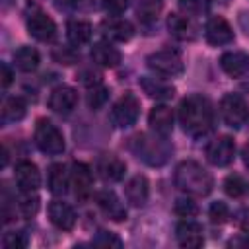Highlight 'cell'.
I'll use <instances>...</instances> for the list:
<instances>
[{"mask_svg":"<svg viewBox=\"0 0 249 249\" xmlns=\"http://www.w3.org/2000/svg\"><path fill=\"white\" fill-rule=\"evenodd\" d=\"M167 27H169V33L179 41H193L196 37V27L191 23L187 16H181V14H171L167 19Z\"/></svg>","mask_w":249,"mask_h":249,"instance_id":"cell-24","label":"cell"},{"mask_svg":"<svg viewBox=\"0 0 249 249\" xmlns=\"http://www.w3.org/2000/svg\"><path fill=\"white\" fill-rule=\"evenodd\" d=\"M18 208H19L21 216H25V218L35 216L39 212V196L31 195V191H23V195L18 200Z\"/></svg>","mask_w":249,"mask_h":249,"instance_id":"cell-30","label":"cell"},{"mask_svg":"<svg viewBox=\"0 0 249 249\" xmlns=\"http://www.w3.org/2000/svg\"><path fill=\"white\" fill-rule=\"evenodd\" d=\"M25 111H27V105H25L23 97H18V95L8 97L2 103V123L10 124L16 121H21L25 117Z\"/></svg>","mask_w":249,"mask_h":249,"instance_id":"cell-27","label":"cell"},{"mask_svg":"<svg viewBox=\"0 0 249 249\" xmlns=\"http://www.w3.org/2000/svg\"><path fill=\"white\" fill-rule=\"evenodd\" d=\"M222 70L231 78H241L249 72V54L243 51H228L220 56Z\"/></svg>","mask_w":249,"mask_h":249,"instance_id":"cell-17","label":"cell"},{"mask_svg":"<svg viewBox=\"0 0 249 249\" xmlns=\"http://www.w3.org/2000/svg\"><path fill=\"white\" fill-rule=\"evenodd\" d=\"M78 103V93L70 86H58L49 95V109L58 115H68L74 111Z\"/></svg>","mask_w":249,"mask_h":249,"instance_id":"cell-12","label":"cell"},{"mask_svg":"<svg viewBox=\"0 0 249 249\" xmlns=\"http://www.w3.org/2000/svg\"><path fill=\"white\" fill-rule=\"evenodd\" d=\"M148 124L156 134L169 136L173 130V111L167 105H156L148 115Z\"/></svg>","mask_w":249,"mask_h":249,"instance_id":"cell-20","label":"cell"},{"mask_svg":"<svg viewBox=\"0 0 249 249\" xmlns=\"http://www.w3.org/2000/svg\"><path fill=\"white\" fill-rule=\"evenodd\" d=\"M70 183L74 187L76 198L86 200L91 195V191H93V175H91V169L86 163L76 161L72 165V171H70Z\"/></svg>","mask_w":249,"mask_h":249,"instance_id":"cell-14","label":"cell"},{"mask_svg":"<svg viewBox=\"0 0 249 249\" xmlns=\"http://www.w3.org/2000/svg\"><path fill=\"white\" fill-rule=\"evenodd\" d=\"M175 235H177L179 245H183V247H200L204 243V235H202L200 224H196L191 218H185V220H181L177 224Z\"/></svg>","mask_w":249,"mask_h":249,"instance_id":"cell-16","label":"cell"},{"mask_svg":"<svg viewBox=\"0 0 249 249\" xmlns=\"http://www.w3.org/2000/svg\"><path fill=\"white\" fill-rule=\"evenodd\" d=\"M70 175L62 163H53L47 171V187L53 195H64L68 191Z\"/></svg>","mask_w":249,"mask_h":249,"instance_id":"cell-25","label":"cell"},{"mask_svg":"<svg viewBox=\"0 0 249 249\" xmlns=\"http://www.w3.org/2000/svg\"><path fill=\"white\" fill-rule=\"evenodd\" d=\"M27 31L33 39L49 43L56 37V23L43 12H33L27 18Z\"/></svg>","mask_w":249,"mask_h":249,"instance_id":"cell-10","label":"cell"},{"mask_svg":"<svg viewBox=\"0 0 249 249\" xmlns=\"http://www.w3.org/2000/svg\"><path fill=\"white\" fill-rule=\"evenodd\" d=\"M208 218H210V222L212 224H224V222H228V218H230V208H228V204L226 202H212L210 204V208H208Z\"/></svg>","mask_w":249,"mask_h":249,"instance_id":"cell-35","label":"cell"},{"mask_svg":"<svg viewBox=\"0 0 249 249\" xmlns=\"http://www.w3.org/2000/svg\"><path fill=\"white\" fill-rule=\"evenodd\" d=\"M179 123L191 136H204L214 126V109L202 93L187 95L179 105Z\"/></svg>","mask_w":249,"mask_h":249,"instance_id":"cell-1","label":"cell"},{"mask_svg":"<svg viewBox=\"0 0 249 249\" xmlns=\"http://www.w3.org/2000/svg\"><path fill=\"white\" fill-rule=\"evenodd\" d=\"M91 243H93V245H103V247H121V245H123V241H121L113 231H99V233L93 237Z\"/></svg>","mask_w":249,"mask_h":249,"instance_id":"cell-37","label":"cell"},{"mask_svg":"<svg viewBox=\"0 0 249 249\" xmlns=\"http://www.w3.org/2000/svg\"><path fill=\"white\" fill-rule=\"evenodd\" d=\"M220 115L231 128H239L249 119V107L239 93H226L220 101Z\"/></svg>","mask_w":249,"mask_h":249,"instance_id":"cell-7","label":"cell"},{"mask_svg":"<svg viewBox=\"0 0 249 249\" xmlns=\"http://www.w3.org/2000/svg\"><path fill=\"white\" fill-rule=\"evenodd\" d=\"M243 161H245V165L249 167V146H247L245 152H243Z\"/></svg>","mask_w":249,"mask_h":249,"instance_id":"cell-41","label":"cell"},{"mask_svg":"<svg viewBox=\"0 0 249 249\" xmlns=\"http://www.w3.org/2000/svg\"><path fill=\"white\" fill-rule=\"evenodd\" d=\"M80 4V0H56V6L62 8V10H72Z\"/></svg>","mask_w":249,"mask_h":249,"instance_id":"cell-40","label":"cell"},{"mask_svg":"<svg viewBox=\"0 0 249 249\" xmlns=\"http://www.w3.org/2000/svg\"><path fill=\"white\" fill-rule=\"evenodd\" d=\"M95 202L103 210V214L109 216L111 220L123 222L126 218V208H124V204L119 200V196L113 191H109V189L107 191H99L95 195Z\"/></svg>","mask_w":249,"mask_h":249,"instance_id":"cell-18","label":"cell"},{"mask_svg":"<svg viewBox=\"0 0 249 249\" xmlns=\"http://www.w3.org/2000/svg\"><path fill=\"white\" fill-rule=\"evenodd\" d=\"M4 249H23L27 245V235L23 231H10L2 237Z\"/></svg>","mask_w":249,"mask_h":249,"instance_id":"cell-36","label":"cell"},{"mask_svg":"<svg viewBox=\"0 0 249 249\" xmlns=\"http://www.w3.org/2000/svg\"><path fill=\"white\" fill-rule=\"evenodd\" d=\"M235 158V142L230 136H218L206 146V160L216 167H226Z\"/></svg>","mask_w":249,"mask_h":249,"instance_id":"cell-8","label":"cell"},{"mask_svg":"<svg viewBox=\"0 0 249 249\" xmlns=\"http://www.w3.org/2000/svg\"><path fill=\"white\" fill-rule=\"evenodd\" d=\"M95 171L103 181L117 183V181H121L124 177L126 163L115 154H101L97 158V161H95Z\"/></svg>","mask_w":249,"mask_h":249,"instance_id":"cell-9","label":"cell"},{"mask_svg":"<svg viewBox=\"0 0 249 249\" xmlns=\"http://www.w3.org/2000/svg\"><path fill=\"white\" fill-rule=\"evenodd\" d=\"M0 70H2V76H0V84H2V88H8V86L12 84V78H14V74H12V68L8 66V62H2V64H0Z\"/></svg>","mask_w":249,"mask_h":249,"instance_id":"cell-39","label":"cell"},{"mask_svg":"<svg viewBox=\"0 0 249 249\" xmlns=\"http://www.w3.org/2000/svg\"><path fill=\"white\" fill-rule=\"evenodd\" d=\"M39 53L33 49V47H19L16 53H14V62H16V68L21 70V72H33L37 66H39Z\"/></svg>","mask_w":249,"mask_h":249,"instance_id":"cell-28","label":"cell"},{"mask_svg":"<svg viewBox=\"0 0 249 249\" xmlns=\"http://www.w3.org/2000/svg\"><path fill=\"white\" fill-rule=\"evenodd\" d=\"M49 212V220L54 228L58 230H64V231H70L74 226H76V212L70 204L62 202V200H53L47 208Z\"/></svg>","mask_w":249,"mask_h":249,"instance_id":"cell-15","label":"cell"},{"mask_svg":"<svg viewBox=\"0 0 249 249\" xmlns=\"http://www.w3.org/2000/svg\"><path fill=\"white\" fill-rule=\"evenodd\" d=\"M101 31L109 41H117V43H126L132 39L134 35V27L130 21L121 19V18H109L101 23Z\"/></svg>","mask_w":249,"mask_h":249,"instance_id":"cell-19","label":"cell"},{"mask_svg":"<svg viewBox=\"0 0 249 249\" xmlns=\"http://www.w3.org/2000/svg\"><path fill=\"white\" fill-rule=\"evenodd\" d=\"M167 136H161V134H138L134 136L132 140V150L134 154L146 161L148 165H163L171 154V146L169 142L165 140Z\"/></svg>","mask_w":249,"mask_h":249,"instance_id":"cell-3","label":"cell"},{"mask_svg":"<svg viewBox=\"0 0 249 249\" xmlns=\"http://www.w3.org/2000/svg\"><path fill=\"white\" fill-rule=\"evenodd\" d=\"M124 195H126V200L132 206H144L146 200H148V195H150V183H148V179L144 175H134L126 183Z\"/></svg>","mask_w":249,"mask_h":249,"instance_id":"cell-23","label":"cell"},{"mask_svg":"<svg viewBox=\"0 0 249 249\" xmlns=\"http://www.w3.org/2000/svg\"><path fill=\"white\" fill-rule=\"evenodd\" d=\"M173 181L183 193L191 196H206L214 189L212 175L198 161H193V160H185L175 167Z\"/></svg>","mask_w":249,"mask_h":249,"instance_id":"cell-2","label":"cell"},{"mask_svg":"<svg viewBox=\"0 0 249 249\" xmlns=\"http://www.w3.org/2000/svg\"><path fill=\"white\" fill-rule=\"evenodd\" d=\"M210 0H179V8L185 16H200L206 14Z\"/></svg>","mask_w":249,"mask_h":249,"instance_id":"cell-33","label":"cell"},{"mask_svg":"<svg viewBox=\"0 0 249 249\" xmlns=\"http://www.w3.org/2000/svg\"><path fill=\"white\" fill-rule=\"evenodd\" d=\"M14 179H16V185L19 187V191H37L41 187V173L37 169L35 163L27 161V160H21L16 163V169H14Z\"/></svg>","mask_w":249,"mask_h":249,"instance_id":"cell-13","label":"cell"},{"mask_svg":"<svg viewBox=\"0 0 249 249\" xmlns=\"http://www.w3.org/2000/svg\"><path fill=\"white\" fill-rule=\"evenodd\" d=\"M91 58L95 64H99L103 68H113L121 62V53L109 41H99L91 47Z\"/></svg>","mask_w":249,"mask_h":249,"instance_id":"cell-22","label":"cell"},{"mask_svg":"<svg viewBox=\"0 0 249 249\" xmlns=\"http://www.w3.org/2000/svg\"><path fill=\"white\" fill-rule=\"evenodd\" d=\"M107 97H109V89L97 82V84H93V86L89 88V91H88V105H89L91 109H99V107L105 105Z\"/></svg>","mask_w":249,"mask_h":249,"instance_id":"cell-32","label":"cell"},{"mask_svg":"<svg viewBox=\"0 0 249 249\" xmlns=\"http://www.w3.org/2000/svg\"><path fill=\"white\" fill-rule=\"evenodd\" d=\"M146 62H148V68L152 72H156L158 76H163V78H177L185 70V62H183L181 54L177 51H171V49L152 53L146 58Z\"/></svg>","mask_w":249,"mask_h":249,"instance_id":"cell-5","label":"cell"},{"mask_svg":"<svg viewBox=\"0 0 249 249\" xmlns=\"http://www.w3.org/2000/svg\"><path fill=\"white\" fill-rule=\"evenodd\" d=\"M128 4H130V0H103L105 12H109V14H113V16L123 14V12L128 8Z\"/></svg>","mask_w":249,"mask_h":249,"instance_id":"cell-38","label":"cell"},{"mask_svg":"<svg viewBox=\"0 0 249 249\" xmlns=\"http://www.w3.org/2000/svg\"><path fill=\"white\" fill-rule=\"evenodd\" d=\"M224 191H226L228 196H231V198H239V196L247 191V185H245V181H243L241 175L231 173V175H228L226 181H224Z\"/></svg>","mask_w":249,"mask_h":249,"instance_id":"cell-31","label":"cell"},{"mask_svg":"<svg viewBox=\"0 0 249 249\" xmlns=\"http://www.w3.org/2000/svg\"><path fill=\"white\" fill-rule=\"evenodd\" d=\"M204 37L210 45L220 47V45H230L233 41V29L231 25L222 18V16H212L206 21L204 27Z\"/></svg>","mask_w":249,"mask_h":249,"instance_id":"cell-11","label":"cell"},{"mask_svg":"<svg viewBox=\"0 0 249 249\" xmlns=\"http://www.w3.org/2000/svg\"><path fill=\"white\" fill-rule=\"evenodd\" d=\"M138 113H140V101L136 99L134 93L126 91V93L111 107L109 119H111L113 126H117V128H128V126H132V124L136 123Z\"/></svg>","mask_w":249,"mask_h":249,"instance_id":"cell-6","label":"cell"},{"mask_svg":"<svg viewBox=\"0 0 249 249\" xmlns=\"http://www.w3.org/2000/svg\"><path fill=\"white\" fill-rule=\"evenodd\" d=\"M140 88L144 89V93L148 97L158 99V101H165V99H171L175 95V88L171 84L163 82L161 78H154V76H142Z\"/></svg>","mask_w":249,"mask_h":249,"instance_id":"cell-21","label":"cell"},{"mask_svg":"<svg viewBox=\"0 0 249 249\" xmlns=\"http://www.w3.org/2000/svg\"><path fill=\"white\" fill-rule=\"evenodd\" d=\"M33 140L37 144V148L43 154L49 156H58L64 152V136L62 132L56 128V124H53L47 119H39L35 124V132H33Z\"/></svg>","mask_w":249,"mask_h":249,"instance_id":"cell-4","label":"cell"},{"mask_svg":"<svg viewBox=\"0 0 249 249\" xmlns=\"http://www.w3.org/2000/svg\"><path fill=\"white\" fill-rule=\"evenodd\" d=\"M161 8H163V0H138L136 12H138V18L142 21L150 23V21H156L158 19Z\"/></svg>","mask_w":249,"mask_h":249,"instance_id":"cell-29","label":"cell"},{"mask_svg":"<svg viewBox=\"0 0 249 249\" xmlns=\"http://www.w3.org/2000/svg\"><path fill=\"white\" fill-rule=\"evenodd\" d=\"M173 210L181 218H193V216L198 214V206H196V202L193 198H177Z\"/></svg>","mask_w":249,"mask_h":249,"instance_id":"cell-34","label":"cell"},{"mask_svg":"<svg viewBox=\"0 0 249 249\" xmlns=\"http://www.w3.org/2000/svg\"><path fill=\"white\" fill-rule=\"evenodd\" d=\"M91 33H93L91 25L88 21H84V19H70L66 23V39L74 47L86 45L91 39Z\"/></svg>","mask_w":249,"mask_h":249,"instance_id":"cell-26","label":"cell"}]
</instances>
